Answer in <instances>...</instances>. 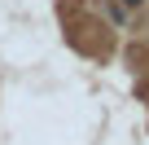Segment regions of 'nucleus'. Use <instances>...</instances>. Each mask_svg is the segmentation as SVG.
Segmentation results:
<instances>
[{
	"instance_id": "nucleus-1",
	"label": "nucleus",
	"mask_w": 149,
	"mask_h": 145,
	"mask_svg": "<svg viewBox=\"0 0 149 145\" xmlns=\"http://www.w3.org/2000/svg\"><path fill=\"white\" fill-rule=\"evenodd\" d=\"M123 5H132V9H136V5H140V0H123Z\"/></svg>"
}]
</instances>
